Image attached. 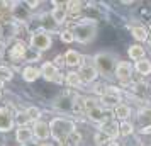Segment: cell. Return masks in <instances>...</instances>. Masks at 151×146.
Listing matches in <instances>:
<instances>
[{
	"mask_svg": "<svg viewBox=\"0 0 151 146\" xmlns=\"http://www.w3.org/2000/svg\"><path fill=\"white\" fill-rule=\"evenodd\" d=\"M75 129V124L68 121V119H63V117H56L51 121V124H49V132H51V136L56 139V141H61L65 143L66 138H68L70 134Z\"/></svg>",
	"mask_w": 151,
	"mask_h": 146,
	"instance_id": "obj_1",
	"label": "cell"
},
{
	"mask_svg": "<svg viewBox=\"0 0 151 146\" xmlns=\"http://www.w3.org/2000/svg\"><path fill=\"white\" fill-rule=\"evenodd\" d=\"M71 34H73V39L78 42H82V44H87L90 42L97 34V26L95 22L92 21H85V22H80V24H76L75 27L71 29Z\"/></svg>",
	"mask_w": 151,
	"mask_h": 146,
	"instance_id": "obj_2",
	"label": "cell"
},
{
	"mask_svg": "<svg viewBox=\"0 0 151 146\" xmlns=\"http://www.w3.org/2000/svg\"><path fill=\"white\" fill-rule=\"evenodd\" d=\"M95 61L97 71H100L102 75H110L114 70H116V58L110 55V53H99V55L93 58Z\"/></svg>",
	"mask_w": 151,
	"mask_h": 146,
	"instance_id": "obj_3",
	"label": "cell"
},
{
	"mask_svg": "<svg viewBox=\"0 0 151 146\" xmlns=\"http://www.w3.org/2000/svg\"><path fill=\"white\" fill-rule=\"evenodd\" d=\"M31 48L36 49V51H46V49L51 48V37L46 31H36L31 36Z\"/></svg>",
	"mask_w": 151,
	"mask_h": 146,
	"instance_id": "obj_4",
	"label": "cell"
},
{
	"mask_svg": "<svg viewBox=\"0 0 151 146\" xmlns=\"http://www.w3.org/2000/svg\"><path fill=\"white\" fill-rule=\"evenodd\" d=\"M114 71H116V77L121 83L127 85L131 82V65L127 61H119Z\"/></svg>",
	"mask_w": 151,
	"mask_h": 146,
	"instance_id": "obj_5",
	"label": "cell"
},
{
	"mask_svg": "<svg viewBox=\"0 0 151 146\" xmlns=\"http://www.w3.org/2000/svg\"><path fill=\"white\" fill-rule=\"evenodd\" d=\"M41 75L46 78L48 82H61L63 80L61 75H60V70L56 68L53 63H49V61H46L41 66Z\"/></svg>",
	"mask_w": 151,
	"mask_h": 146,
	"instance_id": "obj_6",
	"label": "cell"
},
{
	"mask_svg": "<svg viewBox=\"0 0 151 146\" xmlns=\"http://www.w3.org/2000/svg\"><path fill=\"white\" fill-rule=\"evenodd\" d=\"M99 75V71L93 65H82V68L78 71V77H80V82L82 83H90V82H93Z\"/></svg>",
	"mask_w": 151,
	"mask_h": 146,
	"instance_id": "obj_7",
	"label": "cell"
},
{
	"mask_svg": "<svg viewBox=\"0 0 151 146\" xmlns=\"http://www.w3.org/2000/svg\"><path fill=\"white\" fill-rule=\"evenodd\" d=\"M102 100L105 104H116L121 100V90L117 87H105L102 90Z\"/></svg>",
	"mask_w": 151,
	"mask_h": 146,
	"instance_id": "obj_8",
	"label": "cell"
},
{
	"mask_svg": "<svg viewBox=\"0 0 151 146\" xmlns=\"http://www.w3.org/2000/svg\"><path fill=\"white\" fill-rule=\"evenodd\" d=\"M32 134H34L37 139H48L51 136L49 132V124L44 122V121H36L34 126H32Z\"/></svg>",
	"mask_w": 151,
	"mask_h": 146,
	"instance_id": "obj_9",
	"label": "cell"
},
{
	"mask_svg": "<svg viewBox=\"0 0 151 146\" xmlns=\"http://www.w3.org/2000/svg\"><path fill=\"white\" fill-rule=\"evenodd\" d=\"M14 126V117L9 109H0V132H7Z\"/></svg>",
	"mask_w": 151,
	"mask_h": 146,
	"instance_id": "obj_10",
	"label": "cell"
},
{
	"mask_svg": "<svg viewBox=\"0 0 151 146\" xmlns=\"http://www.w3.org/2000/svg\"><path fill=\"white\" fill-rule=\"evenodd\" d=\"M56 7L53 9V12H51V17H53V21L56 24H63V22L66 21V15H68V10H66V4H55Z\"/></svg>",
	"mask_w": 151,
	"mask_h": 146,
	"instance_id": "obj_11",
	"label": "cell"
},
{
	"mask_svg": "<svg viewBox=\"0 0 151 146\" xmlns=\"http://www.w3.org/2000/svg\"><path fill=\"white\" fill-rule=\"evenodd\" d=\"M87 114H88V117L92 119V121H95V122H105L107 119H110L109 116L110 114H107V112L104 111V109H100L99 105H95V107H92L90 111H87Z\"/></svg>",
	"mask_w": 151,
	"mask_h": 146,
	"instance_id": "obj_12",
	"label": "cell"
},
{
	"mask_svg": "<svg viewBox=\"0 0 151 146\" xmlns=\"http://www.w3.org/2000/svg\"><path fill=\"white\" fill-rule=\"evenodd\" d=\"M100 131L105 132V134L112 139V138H116V136H119V126H117L112 119H107L105 122H102V126H100Z\"/></svg>",
	"mask_w": 151,
	"mask_h": 146,
	"instance_id": "obj_13",
	"label": "cell"
},
{
	"mask_svg": "<svg viewBox=\"0 0 151 146\" xmlns=\"http://www.w3.org/2000/svg\"><path fill=\"white\" fill-rule=\"evenodd\" d=\"M32 138V129H29L27 126H21L17 132H15V139H17V143H21V145H26L29 143Z\"/></svg>",
	"mask_w": 151,
	"mask_h": 146,
	"instance_id": "obj_14",
	"label": "cell"
},
{
	"mask_svg": "<svg viewBox=\"0 0 151 146\" xmlns=\"http://www.w3.org/2000/svg\"><path fill=\"white\" fill-rule=\"evenodd\" d=\"M73 100H75V97H71V95H68V93H63L61 97L56 99L55 105L58 107V109H61V111H70V109L73 107Z\"/></svg>",
	"mask_w": 151,
	"mask_h": 146,
	"instance_id": "obj_15",
	"label": "cell"
},
{
	"mask_svg": "<svg viewBox=\"0 0 151 146\" xmlns=\"http://www.w3.org/2000/svg\"><path fill=\"white\" fill-rule=\"evenodd\" d=\"M80 63H82V55L78 51L70 49L68 53L65 55V65H68V66H78Z\"/></svg>",
	"mask_w": 151,
	"mask_h": 146,
	"instance_id": "obj_16",
	"label": "cell"
},
{
	"mask_svg": "<svg viewBox=\"0 0 151 146\" xmlns=\"http://www.w3.org/2000/svg\"><path fill=\"white\" fill-rule=\"evenodd\" d=\"M114 114H116V117H119L121 121H127V117L131 116V107L127 104H116Z\"/></svg>",
	"mask_w": 151,
	"mask_h": 146,
	"instance_id": "obj_17",
	"label": "cell"
},
{
	"mask_svg": "<svg viewBox=\"0 0 151 146\" xmlns=\"http://www.w3.org/2000/svg\"><path fill=\"white\" fill-rule=\"evenodd\" d=\"M39 75H41V71L37 68H34V66H27V68L22 70V77H24L26 82H34Z\"/></svg>",
	"mask_w": 151,
	"mask_h": 146,
	"instance_id": "obj_18",
	"label": "cell"
},
{
	"mask_svg": "<svg viewBox=\"0 0 151 146\" xmlns=\"http://www.w3.org/2000/svg\"><path fill=\"white\" fill-rule=\"evenodd\" d=\"M136 70H137L139 75H150L151 73V61L150 60H146V58L136 61Z\"/></svg>",
	"mask_w": 151,
	"mask_h": 146,
	"instance_id": "obj_19",
	"label": "cell"
},
{
	"mask_svg": "<svg viewBox=\"0 0 151 146\" xmlns=\"http://www.w3.org/2000/svg\"><path fill=\"white\" fill-rule=\"evenodd\" d=\"M129 58H131V60H134V61L143 60V58H144V48H141L139 44L131 46V48H129Z\"/></svg>",
	"mask_w": 151,
	"mask_h": 146,
	"instance_id": "obj_20",
	"label": "cell"
},
{
	"mask_svg": "<svg viewBox=\"0 0 151 146\" xmlns=\"http://www.w3.org/2000/svg\"><path fill=\"white\" fill-rule=\"evenodd\" d=\"M131 34L134 36V39H137V41H146V39H148V32H146V29L141 27V26L131 27Z\"/></svg>",
	"mask_w": 151,
	"mask_h": 146,
	"instance_id": "obj_21",
	"label": "cell"
},
{
	"mask_svg": "<svg viewBox=\"0 0 151 146\" xmlns=\"http://www.w3.org/2000/svg\"><path fill=\"white\" fill-rule=\"evenodd\" d=\"M12 17H15L17 21H26V19H27V7H24V5H17V7H14V10H12Z\"/></svg>",
	"mask_w": 151,
	"mask_h": 146,
	"instance_id": "obj_22",
	"label": "cell"
},
{
	"mask_svg": "<svg viewBox=\"0 0 151 146\" xmlns=\"http://www.w3.org/2000/svg\"><path fill=\"white\" fill-rule=\"evenodd\" d=\"M26 61H37L39 58H41V53L39 51H36L32 48H26L24 49V56H22Z\"/></svg>",
	"mask_w": 151,
	"mask_h": 146,
	"instance_id": "obj_23",
	"label": "cell"
},
{
	"mask_svg": "<svg viewBox=\"0 0 151 146\" xmlns=\"http://www.w3.org/2000/svg\"><path fill=\"white\" fill-rule=\"evenodd\" d=\"M132 124H131L129 121H122L121 122V126H119V134L121 136H129V134H132Z\"/></svg>",
	"mask_w": 151,
	"mask_h": 146,
	"instance_id": "obj_24",
	"label": "cell"
},
{
	"mask_svg": "<svg viewBox=\"0 0 151 146\" xmlns=\"http://www.w3.org/2000/svg\"><path fill=\"white\" fill-rule=\"evenodd\" d=\"M66 83L70 87H78V85L82 83L80 82V77H78V73L76 71H70L68 75H66Z\"/></svg>",
	"mask_w": 151,
	"mask_h": 146,
	"instance_id": "obj_25",
	"label": "cell"
},
{
	"mask_svg": "<svg viewBox=\"0 0 151 146\" xmlns=\"http://www.w3.org/2000/svg\"><path fill=\"white\" fill-rule=\"evenodd\" d=\"M66 143H70L71 146H78L80 143H82V134H80L78 131H73L68 138H66Z\"/></svg>",
	"mask_w": 151,
	"mask_h": 146,
	"instance_id": "obj_26",
	"label": "cell"
},
{
	"mask_svg": "<svg viewBox=\"0 0 151 146\" xmlns=\"http://www.w3.org/2000/svg\"><path fill=\"white\" fill-rule=\"evenodd\" d=\"M24 46L22 44H15V46H12V49H10V56L14 58V60H19V58H22L24 56Z\"/></svg>",
	"mask_w": 151,
	"mask_h": 146,
	"instance_id": "obj_27",
	"label": "cell"
},
{
	"mask_svg": "<svg viewBox=\"0 0 151 146\" xmlns=\"http://www.w3.org/2000/svg\"><path fill=\"white\" fill-rule=\"evenodd\" d=\"M42 27H46L48 29V31H53V29L56 27V26H58V24H56L55 21H53V17H51V14H48V15H44V17H42Z\"/></svg>",
	"mask_w": 151,
	"mask_h": 146,
	"instance_id": "obj_28",
	"label": "cell"
},
{
	"mask_svg": "<svg viewBox=\"0 0 151 146\" xmlns=\"http://www.w3.org/2000/svg\"><path fill=\"white\" fill-rule=\"evenodd\" d=\"M95 143H97L99 146H102V145H109V143H110V138L107 136V134H105V132L99 131V132L95 134Z\"/></svg>",
	"mask_w": 151,
	"mask_h": 146,
	"instance_id": "obj_29",
	"label": "cell"
},
{
	"mask_svg": "<svg viewBox=\"0 0 151 146\" xmlns=\"http://www.w3.org/2000/svg\"><path fill=\"white\" fill-rule=\"evenodd\" d=\"M26 114H27L29 121H39V116H41V111L37 109V107H29L27 111H26Z\"/></svg>",
	"mask_w": 151,
	"mask_h": 146,
	"instance_id": "obj_30",
	"label": "cell"
},
{
	"mask_svg": "<svg viewBox=\"0 0 151 146\" xmlns=\"http://www.w3.org/2000/svg\"><path fill=\"white\" fill-rule=\"evenodd\" d=\"M68 5V14H73V15H76L80 10H82V4L80 2H70V4H66Z\"/></svg>",
	"mask_w": 151,
	"mask_h": 146,
	"instance_id": "obj_31",
	"label": "cell"
},
{
	"mask_svg": "<svg viewBox=\"0 0 151 146\" xmlns=\"http://www.w3.org/2000/svg\"><path fill=\"white\" fill-rule=\"evenodd\" d=\"M139 121H143V122L150 121L151 122V107H143L139 111Z\"/></svg>",
	"mask_w": 151,
	"mask_h": 146,
	"instance_id": "obj_32",
	"label": "cell"
},
{
	"mask_svg": "<svg viewBox=\"0 0 151 146\" xmlns=\"http://www.w3.org/2000/svg\"><path fill=\"white\" fill-rule=\"evenodd\" d=\"M14 121L19 124V127H21V126H27L29 117H27V114H26V112H19V114L14 117Z\"/></svg>",
	"mask_w": 151,
	"mask_h": 146,
	"instance_id": "obj_33",
	"label": "cell"
},
{
	"mask_svg": "<svg viewBox=\"0 0 151 146\" xmlns=\"http://www.w3.org/2000/svg\"><path fill=\"white\" fill-rule=\"evenodd\" d=\"M61 41L63 42L75 41V39H73V34H71V31H63V32H61Z\"/></svg>",
	"mask_w": 151,
	"mask_h": 146,
	"instance_id": "obj_34",
	"label": "cell"
},
{
	"mask_svg": "<svg viewBox=\"0 0 151 146\" xmlns=\"http://www.w3.org/2000/svg\"><path fill=\"white\" fill-rule=\"evenodd\" d=\"M10 77H12L10 70H9V68H4V66H0V80H9Z\"/></svg>",
	"mask_w": 151,
	"mask_h": 146,
	"instance_id": "obj_35",
	"label": "cell"
},
{
	"mask_svg": "<svg viewBox=\"0 0 151 146\" xmlns=\"http://www.w3.org/2000/svg\"><path fill=\"white\" fill-rule=\"evenodd\" d=\"M53 65H55L56 68H61L63 65H65V56H56V60H55V63H53Z\"/></svg>",
	"mask_w": 151,
	"mask_h": 146,
	"instance_id": "obj_36",
	"label": "cell"
},
{
	"mask_svg": "<svg viewBox=\"0 0 151 146\" xmlns=\"http://www.w3.org/2000/svg\"><path fill=\"white\" fill-rule=\"evenodd\" d=\"M141 134H151V124L143 126V127H141Z\"/></svg>",
	"mask_w": 151,
	"mask_h": 146,
	"instance_id": "obj_37",
	"label": "cell"
},
{
	"mask_svg": "<svg viewBox=\"0 0 151 146\" xmlns=\"http://www.w3.org/2000/svg\"><path fill=\"white\" fill-rule=\"evenodd\" d=\"M41 146H53L51 143H41Z\"/></svg>",
	"mask_w": 151,
	"mask_h": 146,
	"instance_id": "obj_38",
	"label": "cell"
},
{
	"mask_svg": "<svg viewBox=\"0 0 151 146\" xmlns=\"http://www.w3.org/2000/svg\"><path fill=\"white\" fill-rule=\"evenodd\" d=\"M109 146H117V145H116V143H112V141H110V143H109Z\"/></svg>",
	"mask_w": 151,
	"mask_h": 146,
	"instance_id": "obj_39",
	"label": "cell"
},
{
	"mask_svg": "<svg viewBox=\"0 0 151 146\" xmlns=\"http://www.w3.org/2000/svg\"><path fill=\"white\" fill-rule=\"evenodd\" d=\"M0 146H4V139L0 138Z\"/></svg>",
	"mask_w": 151,
	"mask_h": 146,
	"instance_id": "obj_40",
	"label": "cell"
},
{
	"mask_svg": "<svg viewBox=\"0 0 151 146\" xmlns=\"http://www.w3.org/2000/svg\"><path fill=\"white\" fill-rule=\"evenodd\" d=\"M2 83H4V80H0V87H2Z\"/></svg>",
	"mask_w": 151,
	"mask_h": 146,
	"instance_id": "obj_41",
	"label": "cell"
},
{
	"mask_svg": "<svg viewBox=\"0 0 151 146\" xmlns=\"http://www.w3.org/2000/svg\"><path fill=\"white\" fill-rule=\"evenodd\" d=\"M0 36H2V27H0Z\"/></svg>",
	"mask_w": 151,
	"mask_h": 146,
	"instance_id": "obj_42",
	"label": "cell"
},
{
	"mask_svg": "<svg viewBox=\"0 0 151 146\" xmlns=\"http://www.w3.org/2000/svg\"><path fill=\"white\" fill-rule=\"evenodd\" d=\"M0 99H2V90H0Z\"/></svg>",
	"mask_w": 151,
	"mask_h": 146,
	"instance_id": "obj_43",
	"label": "cell"
}]
</instances>
